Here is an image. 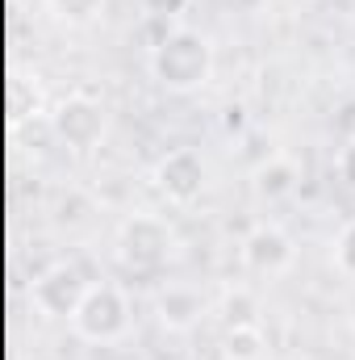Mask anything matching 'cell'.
Returning a JSON list of instances; mask_svg holds the SVG:
<instances>
[{
	"mask_svg": "<svg viewBox=\"0 0 355 360\" xmlns=\"http://www.w3.org/2000/svg\"><path fill=\"white\" fill-rule=\"evenodd\" d=\"M297 184H301V172H297V164L284 160V155H272L267 164L255 168V193H260L264 201H284V197H293Z\"/></svg>",
	"mask_w": 355,
	"mask_h": 360,
	"instance_id": "cell-9",
	"label": "cell"
},
{
	"mask_svg": "<svg viewBox=\"0 0 355 360\" xmlns=\"http://www.w3.org/2000/svg\"><path fill=\"white\" fill-rule=\"evenodd\" d=\"M335 172H339V180H343L347 188H355V139L335 155Z\"/></svg>",
	"mask_w": 355,
	"mask_h": 360,
	"instance_id": "cell-14",
	"label": "cell"
},
{
	"mask_svg": "<svg viewBox=\"0 0 355 360\" xmlns=\"http://www.w3.org/2000/svg\"><path fill=\"white\" fill-rule=\"evenodd\" d=\"M205 180H209V168H205L201 151H192V147H176L155 164V188L176 205L196 201L205 193Z\"/></svg>",
	"mask_w": 355,
	"mask_h": 360,
	"instance_id": "cell-6",
	"label": "cell"
},
{
	"mask_svg": "<svg viewBox=\"0 0 355 360\" xmlns=\"http://www.w3.org/2000/svg\"><path fill=\"white\" fill-rule=\"evenodd\" d=\"M51 13L67 25H92L100 13H105V0H46Z\"/></svg>",
	"mask_w": 355,
	"mask_h": 360,
	"instance_id": "cell-12",
	"label": "cell"
},
{
	"mask_svg": "<svg viewBox=\"0 0 355 360\" xmlns=\"http://www.w3.org/2000/svg\"><path fill=\"white\" fill-rule=\"evenodd\" d=\"M155 310H159V323H163L168 331H188V327L201 323L205 297H201L196 289H188V285H168V289L159 293Z\"/></svg>",
	"mask_w": 355,
	"mask_h": 360,
	"instance_id": "cell-8",
	"label": "cell"
},
{
	"mask_svg": "<svg viewBox=\"0 0 355 360\" xmlns=\"http://www.w3.org/2000/svg\"><path fill=\"white\" fill-rule=\"evenodd\" d=\"M264 331L260 327H226L222 335V352L226 360H260L264 356Z\"/></svg>",
	"mask_w": 355,
	"mask_h": 360,
	"instance_id": "cell-11",
	"label": "cell"
},
{
	"mask_svg": "<svg viewBox=\"0 0 355 360\" xmlns=\"http://www.w3.org/2000/svg\"><path fill=\"white\" fill-rule=\"evenodd\" d=\"M222 323L226 327H260V297L251 289H230L222 297Z\"/></svg>",
	"mask_w": 355,
	"mask_h": 360,
	"instance_id": "cell-10",
	"label": "cell"
},
{
	"mask_svg": "<svg viewBox=\"0 0 355 360\" xmlns=\"http://www.w3.org/2000/svg\"><path fill=\"white\" fill-rule=\"evenodd\" d=\"M51 126H55V134H59L72 151H92V147L105 139L109 117H105V105H100L96 96H88V92H72L67 101L55 105Z\"/></svg>",
	"mask_w": 355,
	"mask_h": 360,
	"instance_id": "cell-5",
	"label": "cell"
},
{
	"mask_svg": "<svg viewBox=\"0 0 355 360\" xmlns=\"http://www.w3.org/2000/svg\"><path fill=\"white\" fill-rule=\"evenodd\" d=\"M213 72V46L201 30H172L151 51V76L168 92L201 89Z\"/></svg>",
	"mask_w": 355,
	"mask_h": 360,
	"instance_id": "cell-1",
	"label": "cell"
},
{
	"mask_svg": "<svg viewBox=\"0 0 355 360\" xmlns=\"http://www.w3.org/2000/svg\"><path fill=\"white\" fill-rule=\"evenodd\" d=\"M72 331L88 344H113L130 331V297L117 285H92L80 310L72 314Z\"/></svg>",
	"mask_w": 355,
	"mask_h": 360,
	"instance_id": "cell-3",
	"label": "cell"
},
{
	"mask_svg": "<svg viewBox=\"0 0 355 360\" xmlns=\"http://www.w3.org/2000/svg\"><path fill=\"white\" fill-rule=\"evenodd\" d=\"M335 264H339L343 276L355 281V222H347V226L339 231V239H335Z\"/></svg>",
	"mask_w": 355,
	"mask_h": 360,
	"instance_id": "cell-13",
	"label": "cell"
},
{
	"mask_svg": "<svg viewBox=\"0 0 355 360\" xmlns=\"http://www.w3.org/2000/svg\"><path fill=\"white\" fill-rule=\"evenodd\" d=\"M176 256V235L155 214H134L117 231V264L130 276H159Z\"/></svg>",
	"mask_w": 355,
	"mask_h": 360,
	"instance_id": "cell-2",
	"label": "cell"
},
{
	"mask_svg": "<svg viewBox=\"0 0 355 360\" xmlns=\"http://www.w3.org/2000/svg\"><path fill=\"white\" fill-rule=\"evenodd\" d=\"M92 281L84 276V269L76 260H59L34 281V306L46 319H72L80 310V302L88 297Z\"/></svg>",
	"mask_w": 355,
	"mask_h": 360,
	"instance_id": "cell-4",
	"label": "cell"
},
{
	"mask_svg": "<svg viewBox=\"0 0 355 360\" xmlns=\"http://www.w3.org/2000/svg\"><path fill=\"white\" fill-rule=\"evenodd\" d=\"M293 260H297L293 239L280 226H272V222L255 226L243 239V264H247V272H255V276H280V272L293 269Z\"/></svg>",
	"mask_w": 355,
	"mask_h": 360,
	"instance_id": "cell-7",
	"label": "cell"
}]
</instances>
